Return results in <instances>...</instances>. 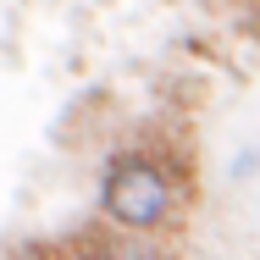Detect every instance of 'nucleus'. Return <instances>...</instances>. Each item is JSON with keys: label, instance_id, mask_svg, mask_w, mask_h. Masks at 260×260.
I'll return each instance as SVG.
<instances>
[{"label": "nucleus", "instance_id": "obj_1", "mask_svg": "<svg viewBox=\"0 0 260 260\" xmlns=\"http://www.w3.org/2000/svg\"><path fill=\"white\" fill-rule=\"evenodd\" d=\"M194 205V160L133 139L111 150L100 172V221L127 233H172Z\"/></svg>", "mask_w": 260, "mask_h": 260}, {"label": "nucleus", "instance_id": "obj_2", "mask_svg": "<svg viewBox=\"0 0 260 260\" xmlns=\"http://www.w3.org/2000/svg\"><path fill=\"white\" fill-rule=\"evenodd\" d=\"M67 260H183L160 233H127V227H111V221H89L72 233Z\"/></svg>", "mask_w": 260, "mask_h": 260}, {"label": "nucleus", "instance_id": "obj_3", "mask_svg": "<svg viewBox=\"0 0 260 260\" xmlns=\"http://www.w3.org/2000/svg\"><path fill=\"white\" fill-rule=\"evenodd\" d=\"M6 260H67L61 249H45V244H28V249H17V255H6Z\"/></svg>", "mask_w": 260, "mask_h": 260}, {"label": "nucleus", "instance_id": "obj_4", "mask_svg": "<svg viewBox=\"0 0 260 260\" xmlns=\"http://www.w3.org/2000/svg\"><path fill=\"white\" fill-rule=\"evenodd\" d=\"M221 6H260V0H221Z\"/></svg>", "mask_w": 260, "mask_h": 260}]
</instances>
